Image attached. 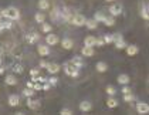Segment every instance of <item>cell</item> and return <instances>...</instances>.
Segmentation results:
<instances>
[{"instance_id":"obj_11","label":"cell","mask_w":149,"mask_h":115,"mask_svg":"<svg viewBox=\"0 0 149 115\" xmlns=\"http://www.w3.org/2000/svg\"><path fill=\"white\" fill-rule=\"evenodd\" d=\"M20 102V98H19V95H16V94H12L10 97H9V105L10 107H17Z\"/></svg>"},{"instance_id":"obj_4","label":"cell","mask_w":149,"mask_h":115,"mask_svg":"<svg viewBox=\"0 0 149 115\" xmlns=\"http://www.w3.org/2000/svg\"><path fill=\"white\" fill-rule=\"evenodd\" d=\"M136 111H138V114H141V115H145V114H149V104L146 102H138L136 104Z\"/></svg>"},{"instance_id":"obj_13","label":"cell","mask_w":149,"mask_h":115,"mask_svg":"<svg viewBox=\"0 0 149 115\" xmlns=\"http://www.w3.org/2000/svg\"><path fill=\"white\" fill-rule=\"evenodd\" d=\"M80 109L84 111V112H88V111L92 109V104L90 102V101H82V102L80 104Z\"/></svg>"},{"instance_id":"obj_3","label":"cell","mask_w":149,"mask_h":115,"mask_svg":"<svg viewBox=\"0 0 149 115\" xmlns=\"http://www.w3.org/2000/svg\"><path fill=\"white\" fill-rule=\"evenodd\" d=\"M85 22H87V19L82 14H74L71 19V23L74 26H85Z\"/></svg>"},{"instance_id":"obj_2","label":"cell","mask_w":149,"mask_h":115,"mask_svg":"<svg viewBox=\"0 0 149 115\" xmlns=\"http://www.w3.org/2000/svg\"><path fill=\"white\" fill-rule=\"evenodd\" d=\"M64 70H65V74L67 75H70V77H78V74H80V70L75 68L74 66H71L70 63H65L64 64Z\"/></svg>"},{"instance_id":"obj_36","label":"cell","mask_w":149,"mask_h":115,"mask_svg":"<svg viewBox=\"0 0 149 115\" xmlns=\"http://www.w3.org/2000/svg\"><path fill=\"white\" fill-rule=\"evenodd\" d=\"M33 90H37V91H40V90H43V84H40V82H33Z\"/></svg>"},{"instance_id":"obj_7","label":"cell","mask_w":149,"mask_h":115,"mask_svg":"<svg viewBox=\"0 0 149 115\" xmlns=\"http://www.w3.org/2000/svg\"><path fill=\"white\" fill-rule=\"evenodd\" d=\"M60 66H58L57 63H48L47 64V71L50 72V74H57L58 71H60Z\"/></svg>"},{"instance_id":"obj_49","label":"cell","mask_w":149,"mask_h":115,"mask_svg":"<svg viewBox=\"0 0 149 115\" xmlns=\"http://www.w3.org/2000/svg\"><path fill=\"white\" fill-rule=\"evenodd\" d=\"M0 66H1V58H0Z\"/></svg>"},{"instance_id":"obj_42","label":"cell","mask_w":149,"mask_h":115,"mask_svg":"<svg viewBox=\"0 0 149 115\" xmlns=\"http://www.w3.org/2000/svg\"><path fill=\"white\" fill-rule=\"evenodd\" d=\"M30 75H31L33 78H34V77H37V75H38V70H37V68L30 70Z\"/></svg>"},{"instance_id":"obj_39","label":"cell","mask_w":149,"mask_h":115,"mask_svg":"<svg viewBox=\"0 0 149 115\" xmlns=\"http://www.w3.org/2000/svg\"><path fill=\"white\" fill-rule=\"evenodd\" d=\"M122 92H124V95H126V94H132L131 88H129L128 85H124V88H122Z\"/></svg>"},{"instance_id":"obj_12","label":"cell","mask_w":149,"mask_h":115,"mask_svg":"<svg viewBox=\"0 0 149 115\" xmlns=\"http://www.w3.org/2000/svg\"><path fill=\"white\" fill-rule=\"evenodd\" d=\"M70 64H71V66H74L75 68H78V70H80L81 67L84 66V63H82L81 57H74L72 60H71V61H70Z\"/></svg>"},{"instance_id":"obj_25","label":"cell","mask_w":149,"mask_h":115,"mask_svg":"<svg viewBox=\"0 0 149 115\" xmlns=\"http://www.w3.org/2000/svg\"><path fill=\"white\" fill-rule=\"evenodd\" d=\"M34 19H36V22H37V23H44V20H46V16H44L43 13H36Z\"/></svg>"},{"instance_id":"obj_45","label":"cell","mask_w":149,"mask_h":115,"mask_svg":"<svg viewBox=\"0 0 149 115\" xmlns=\"http://www.w3.org/2000/svg\"><path fill=\"white\" fill-rule=\"evenodd\" d=\"M3 72H4V67H3V66H0V75H1Z\"/></svg>"},{"instance_id":"obj_32","label":"cell","mask_w":149,"mask_h":115,"mask_svg":"<svg viewBox=\"0 0 149 115\" xmlns=\"http://www.w3.org/2000/svg\"><path fill=\"white\" fill-rule=\"evenodd\" d=\"M115 47L118 48V50H122V48H125L126 47V43L124 40H119V41H115Z\"/></svg>"},{"instance_id":"obj_8","label":"cell","mask_w":149,"mask_h":115,"mask_svg":"<svg viewBox=\"0 0 149 115\" xmlns=\"http://www.w3.org/2000/svg\"><path fill=\"white\" fill-rule=\"evenodd\" d=\"M27 107H29L30 109L36 111V109L40 108V102H38L37 100H33V98H27Z\"/></svg>"},{"instance_id":"obj_23","label":"cell","mask_w":149,"mask_h":115,"mask_svg":"<svg viewBox=\"0 0 149 115\" xmlns=\"http://www.w3.org/2000/svg\"><path fill=\"white\" fill-rule=\"evenodd\" d=\"M107 105H108V108H116V107H118V101L111 97V98L107 100Z\"/></svg>"},{"instance_id":"obj_44","label":"cell","mask_w":149,"mask_h":115,"mask_svg":"<svg viewBox=\"0 0 149 115\" xmlns=\"http://www.w3.org/2000/svg\"><path fill=\"white\" fill-rule=\"evenodd\" d=\"M50 87H51V85H50V84H48V82H46V84H44V85H43V90H50Z\"/></svg>"},{"instance_id":"obj_24","label":"cell","mask_w":149,"mask_h":115,"mask_svg":"<svg viewBox=\"0 0 149 115\" xmlns=\"http://www.w3.org/2000/svg\"><path fill=\"white\" fill-rule=\"evenodd\" d=\"M97 70H98L100 72H105V71L108 70V66H107L104 61H100V63L97 64Z\"/></svg>"},{"instance_id":"obj_46","label":"cell","mask_w":149,"mask_h":115,"mask_svg":"<svg viewBox=\"0 0 149 115\" xmlns=\"http://www.w3.org/2000/svg\"><path fill=\"white\" fill-rule=\"evenodd\" d=\"M14 115H24V112H16Z\"/></svg>"},{"instance_id":"obj_31","label":"cell","mask_w":149,"mask_h":115,"mask_svg":"<svg viewBox=\"0 0 149 115\" xmlns=\"http://www.w3.org/2000/svg\"><path fill=\"white\" fill-rule=\"evenodd\" d=\"M104 41H105V44L114 43V36H112V34H105V36H104Z\"/></svg>"},{"instance_id":"obj_41","label":"cell","mask_w":149,"mask_h":115,"mask_svg":"<svg viewBox=\"0 0 149 115\" xmlns=\"http://www.w3.org/2000/svg\"><path fill=\"white\" fill-rule=\"evenodd\" d=\"M105 44V41H104V37L101 38H97V43H95V46H104Z\"/></svg>"},{"instance_id":"obj_15","label":"cell","mask_w":149,"mask_h":115,"mask_svg":"<svg viewBox=\"0 0 149 115\" xmlns=\"http://www.w3.org/2000/svg\"><path fill=\"white\" fill-rule=\"evenodd\" d=\"M61 46L64 47L65 50H71V48L74 47V41H72L71 38H64V40L61 41Z\"/></svg>"},{"instance_id":"obj_34","label":"cell","mask_w":149,"mask_h":115,"mask_svg":"<svg viewBox=\"0 0 149 115\" xmlns=\"http://www.w3.org/2000/svg\"><path fill=\"white\" fill-rule=\"evenodd\" d=\"M41 30H43L44 33H47V34H48V33L51 31V26H50V24L43 23V26H41Z\"/></svg>"},{"instance_id":"obj_43","label":"cell","mask_w":149,"mask_h":115,"mask_svg":"<svg viewBox=\"0 0 149 115\" xmlns=\"http://www.w3.org/2000/svg\"><path fill=\"white\" fill-rule=\"evenodd\" d=\"M47 64H48V63H46V61H40V67H41V68H47Z\"/></svg>"},{"instance_id":"obj_10","label":"cell","mask_w":149,"mask_h":115,"mask_svg":"<svg viewBox=\"0 0 149 115\" xmlns=\"http://www.w3.org/2000/svg\"><path fill=\"white\" fill-rule=\"evenodd\" d=\"M95 43H97V38L94 36H87L85 40H84V46H87V47H94Z\"/></svg>"},{"instance_id":"obj_48","label":"cell","mask_w":149,"mask_h":115,"mask_svg":"<svg viewBox=\"0 0 149 115\" xmlns=\"http://www.w3.org/2000/svg\"><path fill=\"white\" fill-rule=\"evenodd\" d=\"M105 1H114V0H105Z\"/></svg>"},{"instance_id":"obj_29","label":"cell","mask_w":149,"mask_h":115,"mask_svg":"<svg viewBox=\"0 0 149 115\" xmlns=\"http://www.w3.org/2000/svg\"><path fill=\"white\" fill-rule=\"evenodd\" d=\"M104 24H105V26H108V27H111V26H114L115 24V19L112 17V16H111V17H107V19H105V22H104Z\"/></svg>"},{"instance_id":"obj_16","label":"cell","mask_w":149,"mask_h":115,"mask_svg":"<svg viewBox=\"0 0 149 115\" xmlns=\"http://www.w3.org/2000/svg\"><path fill=\"white\" fill-rule=\"evenodd\" d=\"M138 51H139V48L136 46H134V44L126 47V54L128 56H135V54H138Z\"/></svg>"},{"instance_id":"obj_47","label":"cell","mask_w":149,"mask_h":115,"mask_svg":"<svg viewBox=\"0 0 149 115\" xmlns=\"http://www.w3.org/2000/svg\"><path fill=\"white\" fill-rule=\"evenodd\" d=\"M3 30H4V29H3V26H1V24H0V33H1V31H3Z\"/></svg>"},{"instance_id":"obj_28","label":"cell","mask_w":149,"mask_h":115,"mask_svg":"<svg viewBox=\"0 0 149 115\" xmlns=\"http://www.w3.org/2000/svg\"><path fill=\"white\" fill-rule=\"evenodd\" d=\"M0 24L3 26V29H4V30H10V29L13 27V22H12V20H6V22H1Z\"/></svg>"},{"instance_id":"obj_22","label":"cell","mask_w":149,"mask_h":115,"mask_svg":"<svg viewBox=\"0 0 149 115\" xmlns=\"http://www.w3.org/2000/svg\"><path fill=\"white\" fill-rule=\"evenodd\" d=\"M105 19H107V16H105V14H102V13L101 12H98V13H95V16H94V20H95V22H97V23H98V22H105Z\"/></svg>"},{"instance_id":"obj_21","label":"cell","mask_w":149,"mask_h":115,"mask_svg":"<svg viewBox=\"0 0 149 115\" xmlns=\"http://www.w3.org/2000/svg\"><path fill=\"white\" fill-rule=\"evenodd\" d=\"M85 26H87V29H90V30H95V29H97V26H98V23H97L95 20L90 19V20H87V22H85Z\"/></svg>"},{"instance_id":"obj_50","label":"cell","mask_w":149,"mask_h":115,"mask_svg":"<svg viewBox=\"0 0 149 115\" xmlns=\"http://www.w3.org/2000/svg\"><path fill=\"white\" fill-rule=\"evenodd\" d=\"M0 23H1V22H0Z\"/></svg>"},{"instance_id":"obj_17","label":"cell","mask_w":149,"mask_h":115,"mask_svg":"<svg viewBox=\"0 0 149 115\" xmlns=\"http://www.w3.org/2000/svg\"><path fill=\"white\" fill-rule=\"evenodd\" d=\"M37 50H38V54H40V56H48V54H50V48L47 46H44V44L38 46Z\"/></svg>"},{"instance_id":"obj_6","label":"cell","mask_w":149,"mask_h":115,"mask_svg":"<svg viewBox=\"0 0 149 115\" xmlns=\"http://www.w3.org/2000/svg\"><path fill=\"white\" fill-rule=\"evenodd\" d=\"M109 13H111L112 17L119 16V14L122 13V6H121V4H112V6L109 7Z\"/></svg>"},{"instance_id":"obj_30","label":"cell","mask_w":149,"mask_h":115,"mask_svg":"<svg viewBox=\"0 0 149 115\" xmlns=\"http://www.w3.org/2000/svg\"><path fill=\"white\" fill-rule=\"evenodd\" d=\"M34 92L36 91H34V90H31V88H26V90L23 91V95H24V97H27V98H31Z\"/></svg>"},{"instance_id":"obj_27","label":"cell","mask_w":149,"mask_h":115,"mask_svg":"<svg viewBox=\"0 0 149 115\" xmlns=\"http://www.w3.org/2000/svg\"><path fill=\"white\" fill-rule=\"evenodd\" d=\"M13 72L14 74H22L23 72V66L22 64H14L13 66Z\"/></svg>"},{"instance_id":"obj_38","label":"cell","mask_w":149,"mask_h":115,"mask_svg":"<svg viewBox=\"0 0 149 115\" xmlns=\"http://www.w3.org/2000/svg\"><path fill=\"white\" fill-rule=\"evenodd\" d=\"M47 82L50 84V85H57V82H58V80L56 78V77H51L50 80H47Z\"/></svg>"},{"instance_id":"obj_1","label":"cell","mask_w":149,"mask_h":115,"mask_svg":"<svg viewBox=\"0 0 149 115\" xmlns=\"http://www.w3.org/2000/svg\"><path fill=\"white\" fill-rule=\"evenodd\" d=\"M0 17H6L7 20H19L20 19V12L16 9V7H7V9H3V10H0Z\"/></svg>"},{"instance_id":"obj_5","label":"cell","mask_w":149,"mask_h":115,"mask_svg":"<svg viewBox=\"0 0 149 115\" xmlns=\"http://www.w3.org/2000/svg\"><path fill=\"white\" fill-rule=\"evenodd\" d=\"M46 41L48 46H56V44H58V36L53 34V33H48L46 36Z\"/></svg>"},{"instance_id":"obj_18","label":"cell","mask_w":149,"mask_h":115,"mask_svg":"<svg viewBox=\"0 0 149 115\" xmlns=\"http://www.w3.org/2000/svg\"><path fill=\"white\" fill-rule=\"evenodd\" d=\"M118 82H119V84H122V85H128V82H129V75H126V74H121V75L118 77Z\"/></svg>"},{"instance_id":"obj_19","label":"cell","mask_w":149,"mask_h":115,"mask_svg":"<svg viewBox=\"0 0 149 115\" xmlns=\"http://www.w3.org/2000/svg\"><path fill=\"white\" fill-rule=\"evenodd\" d=\"M6 84H7V85H16V84H17V80H16V77H14V75H13V74H9V75H7V77H6Z\"/></svg>"},{"instance_id":"obj_26","label":"cell","mask_w":149,"mask_h":115,"mask_svg":"<svg viewBox=\"0 0 149 115\" xmlns=\"http://www.w3.org/2000/svg\"><path fill=\"white\" fill-rule=\"evenodd\" d=\"M38 7H40L41 10H47V9L50 7V3H48L47 0H40V1H38Z\"/></svg>"},{"instance_id":"obj_9","label":"cell","mask_w":149,"mask_h":115,"mask_svg":"<svg viewBox=\"0 0 149 115\" xmlns=\"http://www.w3.org/2000/svg\"><path fill=\"white\" fill-rule=\"evenodd\" d=\"M94 48L92 47H87V46H84L82 47V50H81V54L84 56V57H92L94 56Z\"/></svg>"},{"instance_id":"obj_37","label":"cell","mask_w":149,"mask_h":115,"mask_svg":"<svg viewBox=\"0 0 149 115\" xmlns=\"http://www.w3.org/2000/svg\"><path fill=\"white\" fill-rule=\"evenodd\" d=\"M60 115H72V111H71V109H68V108H64V109H61Z\"/></svg>"},{"instance_id":"obj_40","label":"cell","mask_w":149,"mask_h":115,"mask_svg":"<svg viewBox=\"0 0 149 115\" xmlns=\"http://www.w3.org/2000/svg\"><path fill=\"white\" fill-rule=\"evenodd\" d=\"M112 36H114V43H115V41H119V40H124V38H122V34H119V33L112 34Z\"/></svg>"},{"instance_id":"obj_35","label":"cell","mask_w":149,"mask_h":115,"mask_svg":"<svg viewBox=\"0 0 149 115\" xmlns=\"http://www.w3.org/2000/svg\"><path fill=\"white\" fill-rule=\"evenodd\" d=\"M107 94L111 95V97H114L115 95V88L112 87V85H108V87H107Z\"/></svg>"},{"instance_id":"obj_14","label":"cell","mask_w":149,"mask_h":115,"mask_svg":"<svg viewBox=\"0 0 149 115\" xmlns=\"http://www.w3.org/2000/svg\"><path fill=\"white\" fill-rule=\"evenodd\" d=\"M26 40L29 41V43H36V41H38L40 40V36L37 34V33H30V34H27L26 36Z\"/></svg>"},{"instance_id":"obj_20","label":"cell","mask_w":149,"mask_h":115,"mask_svg":"<svg viewBox=\"0 0 149 115\" xmlns=\"http://www.w3.org/2000/svg\"><path fill=\"white\" fill-rule=\"evenodd\" d=\"M141 16L145 19V20H149V7L146 4L142 6V10H141Z\"/></svg>"},{"instance_id":"obj_33","label":"cell","mask_w":149,"mask_h":115,"mask_svg":"<svg viewBox=\"0 0 149 115\" xmlns=\"http://www.w3.org/2000/svg\"><path fill=\"white\" fill-rule=\"evenodd\" d=\"M134 100H135L134 94H126V95H124V101H125V102H132Z\"/></svg>"}]
</instances>
